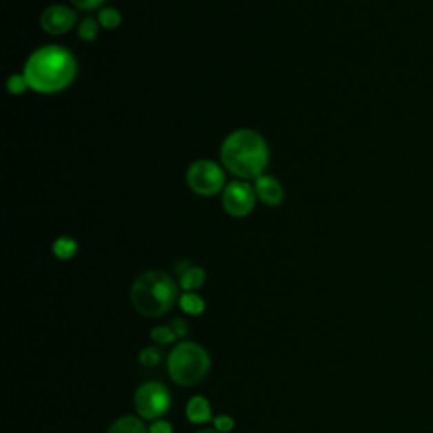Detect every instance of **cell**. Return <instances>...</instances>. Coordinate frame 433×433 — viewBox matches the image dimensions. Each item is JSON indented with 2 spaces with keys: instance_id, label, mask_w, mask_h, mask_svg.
<instances>
[{
  "instance_id": "cell-1",
  "label": "cell",
  "mask_w": 433,
  "mask_h": 433,
  "mask_svg": "<svg viewBox=\"0 0 433 433\" xmlns=\"http://www.w3.org/2000/svg\"><path fill=\"white\" fill-rule=\"evenodd\" d=\"M22 73L31 90L51 95L66 90L73 83L78 73V63L72 51L50 44L31 53Z\"/></svg>"
},
{
  "instance_id": "cell-2",
  "label": "cell",
  "mask_w": 433,
  "mask_h": 433,
  "mask_svg": "<svg viewBox=\"0 0 433 433\" xmlns=\"http://www.w3.org/2000/svg\"><path fill=\"white\" fill-rule=\"evenodd\" d=\"M220 159L225 170L241 180H256L270 164L266 139L252 129H237L225 137L220 148Z\"/></svg>"
},
{
  "instance_id": "cell-3",
  "label": "cell",
  "mask_w": 433,
  "mask_h": 433,
  "mask_svg": "<svg viewBox=\"0 0 433 433\" xmlns=\"http://www.w3.org/2000/svg\"><path fill=\"white\" fill-rule=\"evenodd\" d=\"M178 298V285L168 272L145 271L134 281L130 288L132 307L141 315L156 319L170 312Z\"/></svg>"
},
{
  "instance_id": "cell-4",
  "label": "cell",
  "mask_w": 433,
  "mask_h": 433,
  "mask_svg": "<svg viewBox=\"0 0 433 433\" xmlns=\"http://www.w3.org/2000/svg\"><path fill=\"white\" fill-rule=\"evenodd\" d=\"M210 356L195 342H180L168 357V374L180 386H197L208 376Z\"/></svg>"
},
{
  "instance_id": "cell-5",
  "label": "cell",
  "mask_w": 433,
  "mask_h": 433,
  "mask_svg": "<svg viewBox=\"0 0 433 433\" xmlns=\"http://www.w3.org/2000/svg\"><path fill=\"white\" fill-rule=\"evenodd\" d=\"M186 183L197 195L214 197L225 190V171L212 159H199L190 164L186 171Z\"/></svg>"
},
{
  "instance_id": "cell-6",
  "label": "cell",
  "mask_w": 433,
  "mask_h": 433,
  "mask_svg": "<svg viewBox=\"0 0 433 433\" xmlns=\"http://www.w3.org/2000/svg\"><path fill=\"white\" fill-rule=\"evenodd\" d=\"M171 406L170 390L158 381L141 384L134 393V408L143 420H159Z\"/></svg>"
},
{
  "instance_id": "cell-7",
  "label": "cell",
  "mask_w": 433,
  "mask_h": 433,
  "mask_svg": "<svg viewBox=\"0 0 433 433\" xmlns=\"http://www.w3.org/2000/svg\"><path fill=\"white\" fill-rule=\"evenodd\" d=\"M256 190L244 180H235L227 183L222 193V207L230 216L242 219L248 216L254 210L256 205Z\"/></svg>"
},
{
  "instance_id": "cell-8",
  "label": "cell",
  "mask_w": 433,
  "mask_h": 433,
  "mask_svg": "<svg viewBox=\"0 0 433 433\" xmlns=\"http://www.w3.org/2000/svg\"><path fill=\"white\" fill-rule=\"evenodd\" d=\"M77 12L68 6H50L41 14L39 24L44 32L51 36H61L72 31L77 24Z\"/></svg>"
},
{
  "instance_id": "cell-9",
  "label": "cell",
  "mask_w": 433,
  "mask_h": 433,
  "mask_svg": "<svg viewBox=\"0 0 433 433\" xmlns=\"http://www.w3.org/2000/svg\"><path fill=\"white\" fill-rule=\"evenodd\" d=\"M254 190H256L257 199L270 207H276L285 200V188L278 178L270 177V174H261L259 178H256Z\"/></svg>"
},
{
  "instance_id": "cell-10",
  "label": "cell",
  "mask_w": 433,
  "mask_h": 433,
  "mask_svg": "<svg viewBox=\"0 0 433 433\" xmlns=\"http://www.w3.org/2000/svg\"><path fill=\"white\" fill-rule=\"evenodd\" d=\"M185 415L188 418V421H192L195 425L208 423L212 420L210 401L203 396H193L186 403Z\"/></svg>"
},
{
  "instance_id": "cell-11",
  "label": "cell",
  "mask_w": 433,
  "mask_h": 433,
  "mask_svg": "<svg viewBox=\"0 0 433 433\" xmlns=\"http://www.w3.org/2000/svg\"><path fill=\"white\" fill-rule=\"evenodd\" d=\"M107 433H149V428L145 427L141 416L127 415L115 420Z\"/></svg>"
},
{
  "instance_id": "cell-12",
  "label": "cell",
  "mask_w": 433,
  "mask_h": 433,
  "mask_svg": "<svg viewBox=\"0 0 433 433\" xmlns=\"http://www.w3.org/2000/svg\"><path fill=\"white\" fill-rule=\"evenodd\" d=\"M178 303H180V308L186 313V315L199 316L205 312L203 298H201L200 294L193 293V291H185L180 296V300H178Z\"/></svg>"
},
{
  "instance_id": "cell-13",
  "label": "cell",
  "mask_w": 433,
  "mask_h": 433,
  "mask_svg": "<svg viewBox=\"0 0 433 433\" xmlns=\"http://www.w3.org/2000/svg\"><path fill=\"white\" fill-rule=\"evenodd\" d=\"M205 271L200 266H190L183 274H180V286L185 291H195L203 286Z\"/></svg>"
},
{
  "instance_id": "cell-14",
  "label": "cell",
  "mask_w": 433,
  "mask_h": 433,
  "mask_svg": "<svg viewBox=\"0 0 433 433\" xmlns=\"http://www.w3.org/2000/svg\"><path fill=\"white\" fill-rule=\"evenodd\" d=\"M78 252V244L77 241L68 235H61L53 242V254L58 259L61 261H68L72 259L74 254Z\"/></svg>"
},
{
  "instance_id": "cell-15",
  "label": "cell",
  "mask_w": 433,
  "mask_h": 433,
  "mask_svg": "<svg viewBox=\"0 0 433 433\" xmlns=\"http://www.w3.org/2000/svg\"><path fill=\"white\" fill-rule=\"evenodd\" d=\"M97 21L102 26L103 29H115L121 26L122 16L117 9H112V7H103V9L99 10V16H97Z\"/></svg>"
},
{
  "instance_id": "cell-16",
  "label": "cell",
  "mask_w": 433,
  "mask_h": 433,
  "mask_svg": "<svg viewBox=\"0 0 433 433\" xmlns=\"http://www.w3.org/2000/svg\"><path fill=\"white\" fill-rule=\"evenodd\" d=\"M97 36H99V21L92 17L83 19L81 24L78 26V37L87 41V43H92L97 39Z\"/></svg>"
},
{
  "instance_id": "cell-17",
  "label": "cell",
  "mask_w": 433,
  "mask_h": 433,
  "mask_svg": "<svg viewBox=\"0 0 433 433\" xmlns=\"http://www.w3.org/2000/svg\"><path fill=\"white\" fill-rule=\"evenodd\" d=\"M139 362L144 367H156L161 362V350L158 347H144L139 354Z\"/></svg>"
},
{
  "instance_id": "cell-18",
  "label": "cell",
  "mask_w": 433,
  "mask_h": 433,
  "mask_svg": "<svg viewBox=\"0 0 433 433\" xmlns=\"http://www.w3.org/2000/svg\"><path fill=\"white\" fill-rule=\"evenodd\" d=\"M151 339L154 342L166 345V343H173L178 337H177V334L173 332V328L164 327V325H159V327H154L151 330Z\"/></svg>"
},
{
  "instance_id": "cell-19",
  "label": "cell",
  "mask_w": 433,
  "mask_h": 433,
  "mask_svg": "<svg viewBox=\"0 0 433 433\" xmlns=\"http://www.w3.org/2000/svg\"><path fill=\"white\" fill-rule=\"evenodd\" d=\"M29 88L28 80H26L24 73H14L10 74L9 80H7V90L12 95H21Z\"/></svg>"
},
{
  "instance_id": "cell-20",
  "label": "cell",
  "mask_w": 433,
  "mask_h": 433,
  "mask_svg": "<svg viewBox=\"0 0 433 433\" xmlns=\"http://www.w3.org/2000/svg\"><path fill=\"white\" fill-rule=\"evenodd\" d=\"M214 427H215V430L220 433H230L234 430L235 421H234V418L229 415H216L214 418Z\"/></svg>"
},
{
  "instance_id": "cell-21",
  "label": "cell",
  "mask_w": 433,
  "mask_h": 433,
  "mask_svg": "<svg viewBox=\"0 0 433 433\" xmlns=\"http://www.w3.org/2000/svg\"><path fill=\"white\" fill-rule=\"evenodd\" d=\"M70 2L80 10H100V7H103L107 0H70Z\"/></svg>"
},
{
  "instance_id": "cell-22",
  "label": "cell",
  "mask_w": 433,
  "mask_h": 433,
  "mask_svg": "<svg viewBox=\"0 0 433 433\" xmlns=\"http://www.w3.org/2000/svg\"><path fill=\"white\" fill-rule=\"evenodd\" d=\"M149 433H173V425L166 420H154L149 425Z\"/></svg>"
},
{
  "instance_id": "cell-23",
  "label": "cell",
  "mask_w": 433,
  "mask_h": 433,
  "mask_svg": "<svg viewBox=\"0 0 433 433\" xmlns=\"http://www.w3.org/2000/svg\"><path fill=\"white\" fill-rule=\"evenodd\" d=\"M171 328L177 334L178 339H185L188 335V323L185 319H173L171 320Z\"/></svg>"
},
{
  "instance_id": "cell-24",
  "label": "cell",
  "mask_w": 433,
  "mask_h": 433,
  "mask_svg": "<svg viewBox=\"0 0 433 433\" xmlns=\"http://www.w3.org/2000/svg\"><path fill=\"white\" fill-rule=\"evenodd\" d=\"M197 433H220V432H216V430H210V428H207V430H200V432H197Z\"/></svg>"
}]
</instances>
